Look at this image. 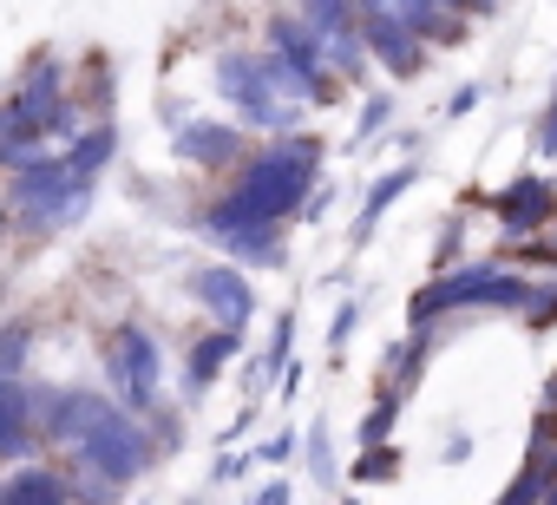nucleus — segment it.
I'll use <instances>...</instances> for the list:
<instances>
[{"label":"nucleus","instance_id":"nucleus-14","mask_svg":"<svg viewBox=\"0 0 557 505\" xmlns=\"http://www.w3.org/2000/svg\"><path fill=\"white\" fill-rule=\"evenodd\" d=\"M112 401L99 394V387H66V394H47V420H40V433L47 440H60V446H73L99 414H106Z\"/></svg>","mask_w":557,"mask_h":505},{"label":"nucleus","instance_id":"nucleus-3","mask_svg":"<svg viewBox=\"0 0 557 505\" xmlns=\"http://www.w3.org/2000/svg\"><path fill=\"white\" fill-rule=\"evenodd\" d=\"M66 453H73V472H86V479H73V498H112L119 485H132L158 459V440H151V427L132 407L112 401Z\"/></svg>","mask_w":557,"mask_h":505},{"label":"nucleus","instance_id":"nucleus-6","mask_svg":"<svg viewBox=\"0 0 557 505\" xmlns=\"http://www.w3.org/2000/svg\"><path fill=\"white\" fill-rule=\"evenodd\" d=\"M269 53L283 60V73L309 93V106H335V93H342V73L329 66V53H322V40L302 27V14H275L269 21Z\"/></svg>","mask_w":557,"mask_h":505},{"label":"nucleus","instance_id":"nucleus-35","mask_svg":"<svg viewBox=\"0 0 557 505\" xmlns=\"http://www.w3.org/2000/svg\"><path fill=\"white\" fill-rule=\"evenodd\" d=\"M440 8H446V14H492L498 0H440Z\"/></svg>","mask_w":557,"mask_h":505},{"label":"nucleus","instance_id":"nucleus-30","mask_svg":"<svg viewBox=\"0 0 557 505\" xmlns=\"http://www.w3.org/2000/svg\"><path fill=\"white\" fill-rule=\"evenodd\" d=\"M309 472H315L322 492L335 485V446H329V427H309Z\"/></svg>","mask_w":557,"mask_h":505},{"label":"nucleus","instance_id":"nucleus-18","mask_svg":"<svg viewBox=\"0 0 557 505\" xmlns=\"http://www.w3.org/2000/svg\"><path fill=\"white\" fill-rule=\"evenodd\" d=\"M236 263H269V270H283L289 263V249H283V223H249V230H223L216 236Z\"/></svg>","mask_w":557,"mask_h":505},{"label":"nucleus","instance_id":"nucleus-34","mask_svg":"<svg viewBox=\"0 0 557 505\" xmlns=\"http://www.w3.org/2000/svg\"><path fill=\"white\" fill-rule=\"evenodd\" d=\"M531 440H544V446H557V401H544V414H537V427H531Z\"/></svg>","mask_w":557,"mask_h":505},{"label":"nucleus","instance_id":"nucleus-19","mask_svg":"<svg viewBox=\"0 0 557 505\" xmlns=\"http://www.w3.org/2000/svg\"><path fill=\"white\" fill-rule=\"evenodd\" d=\"M112 158H119V125H92V132H73V138H66L73 177H99Z\"/></svg>","mask_w":557,"mask_h":505},{"label":"nucleus","instance_id":"nucleus-9","mask_svg":"<svg viewBox=\"0 0 557 505\" xmlns=\"http://www.w3.org/2000/svg\"><path fill=\"white\" fill-rule=\"evenodd\" d=\"M14 106L40 125V138H73L79 132V119H73V99H66V66H60V53H40L27 73H21V86H14Z\"/></svg>","mask_w":557,"mask_h":505},{"label":"nucleus","instance_id":"nucleus-7","mask_svg":"<svg viewBox=\"0 0 557 505\" xmlns=\"http://www.w3.org/2000/svg\"><path fill=\"white\" fill-rule=\"evenodd\" d=\"M158 342L138 329V322H119L112 329V348H106V368H112V401L119 407H132V414H145L151 401H158Z\"/></svg>","mask_w":557,"mask_h":505},{"label":"nucleus","instance_id":"nucleus-32","mask_svg":"<svg viewBox=\"0 0 557 505\" xmlns=\"http://www.w3.org/2000/svg\"><path fill=\"white\" fill-rule=\"evenodd\" d=\"M537 151L557 158V93H550V106H544V119H537Z\"/></svg>","mask_w":557,"mask_h":505},{"label":"nucleus","instance_id":"nucleus-12","mask_svg":"<svg viewBox=\"0 0 557 505\" xmlns=\"http://www.w3.org/2000/svg\"><path fill=\"white\" fill-rule=\"evenodd\" d=\"M355 14H361V8H355ZM361 40H368V53H374L394 79L426 73V47H420L413 27H400V21H387V14H361Z\"/></svg>","mask_w":557,"mask_h":505},{"label":"nucleus","instance_id":"nucleus-29","mask_svg":"<svg viewBox=\"0 0 557 505\" xmlns=\"http://www.w3.org/2000/svg\"><path fill=\"white\" fill-rule=\"evenodd\" d=\"M394 420H400V394L374 401V407H368V420H361V446H374V440H394Z\"/></svg>","mask_w":557,"mask_h":505},{"label":"nucleus","instance_id":"nucleus-5","mask_svg":"<svg viewBox=\"0 0 557 505\" xmlns=\"http://www.w3.org/2000/svg\"><path fill=\"white\" fill-rule=\"evenodd\" d=\"M524 303V276H511L498 257H472L466 270H440V283H426L413 303H407V322L413 329H433L440 316L453 309H518Z\"/></svg>","mask_w":557,"mask_h":505},{"label":"nucleus","instance_id":"nucleus-15","mask_svg":"<svg viewBox=\"0 0 557 505\" xmlns=\"http://www.w3.org/2000/svg\"><path fill=\"white\" fill-rule=\"evenodd\" d=\"M361 14H387V21H400V27H413L420 40H459L466 27H459V14H446L440 0H355Z\"/></svg>","mask_w":557,"mask_h":505},{"label":"nucleus","instance_id":"nucleus-13","mask_svg":"<svg viewBox=\"0 0 557 505\" xmlns=\"http://www.w3.org/2000/svg\"><path fill=\"white\" fill-rule=\"evenodd\" d=\"M550 210H557V190H550L544 177H531V171H524V177H511V184L492 197V217H498L511 236L544 230V223H550Z\"/></svg>","mask_w":557,"mask_h":505},{"label":"nucleus","instance_id":"nucleus-33","mask_svg":"<svg viewBox=\"0 0 557 505\" xmlns=\"http://www.w3.org/2000/svg\"><path fill=\"white\" fill-rule=\"evenodd\" d=\"M459 236H466V223H459V217H453V223H446V236H440V257H433V263H440V270H446V263H453V257H459Z\"/></svg>","mask_w":557,"mask_h":505},{"label":"nucleus","instance_id":"nucleus-16","mask_svg":"<svg viewBox=\"0 0 557 505\" xmlns=\"http://www.w3.org/2000/svg\"><path fill=\"white\" fill-rule=\"evenodd\" d=\"M34 394L21 374H0V459H21L34 446Z\"/></svg>","mask_w":557,"mask_h":505},{"label":"nucleus","instance_id":"nucleus-4","mask_svg":"<svg viewBox=\"0 0 557 505\" xmlns=\"http://www.w3.org/2000/svg\"><path fill=\"white\" fill-rule=\"evenodd\" d=\"M92 210V177H73L66 158H27L8 171V217H21L27 230H66Z\"/></svg>","mask_w":557,"mask_h":505},{"label":"nucleus","instance_id":"nucleus-20","mask_svg":"<svg viewBox=\"0 0 557 505\" xmlns=\"http://www.w3.org/2000/svg\"><path fill=\"white\" fill-rule=\"evenodd\" d=\"M505 498H511V505H524V498H557V446L531 440L524 479H511V485H505Z\"/></svg>","mask_w":557,"mask_h":505},{"label":"nucleus","instance_id":"nucleus-36","mask_svg":"<svg viewBox=\"0 0 557 505\" xmlns=\"http://www.w3.org/2000/svg\"><path fill=\"white\" fill-rule=\"evenodd\" d=\"M355 316H361V309H355V303H348V309H342V316H335V335H329V342H335V348H342V342H348V335H355Z\"/></svg>","mask_w":557,"mask_h":505},{"label":"nucleus","instance_id":"nucleus-39","mask_svg":"<svg viewBox=\"0 0 557 505\" xmlns=\"http://www.w3.org/2000/svg\"><path fill=\"white\" fill-rule=\"evenodd\" d=\"M544 401H557V374H550V387H544Z\"/></svg>","mask_w":557,"mask_h":505},{"label":"nucleus","instance_id":"nucleus-37","mask_svg":"<svg viewBox=\"0 0 557 505\" xmlns=\"http://www.w3.org/2000/svg\"><path fill=\"white\" fill-rule=\"evenodd\" d=\"M472 106H479V86H459V99H453V106H446V112H453V119H459V112H472Z\"/></svg>","mask_w":557,"mask_h":505},{"label":"nucleus","instance_id":"nucleus-27","mask_svg":"<svg viewBox=\"0 0 557 505\" xmlns=\"http://www.w3.org/2000/svg\"><path fill=\"white\" fill-rule=\"evenodd\" d=\"M394 472H400V453H394L387 440H374V446L355 459V479H361V485H374V479H394Z\"/></svg>","mask_w":557,"mask_h":505},{"label":"nucleus","instance_id":"nucleus-10","mask_svg":"<svg viewBox=\"0 0 557 505\" xmlns=\"http://www.w3.org/2000/svg\"><path fill=\"white\" fill-rule=\"evenodd\" d=\"M171 158L190 164V171H236L249 151H243V132H236V125H216V119H177V125H171Z\"/></svg>","mask_w":557,"mask_h":505},{"label":"nucleus","instance_id":"nucleus-8","mask_svg":"<svg viewBox=\"0 0 557 505\" xmlns=\"http://www.w3.org/2000/svg\"><path fill=\"white\" fill-rule=\"evenodd\" d=\"M302 27L322 40L329 66L348 79H368V40H361V14H355V0H302Z\"/></svg>","mask_w":557,"mask_h":505},{"label":"nucleus","instance_id":"nucleus-24","mask_svg":"<svg viewBox=\"0 0 557 505\" xmlns=\"http://www.w3.org/2000/svg\"><path fill=\"white\" fill-rule=\"evenodd\" d=\"M289 342H296V309H283V316H275V342L256 355V374H249V401L275 381V374H283L289 368Z\"/></svg>","mask_w":557,"mask_h":505},{"label":"nucleus","instance_id":"nucleus-1","mask_svg":"<svg viewBox=\"0 0 557 505\" xmlns=\"http://www.w3.org/2000/svg\"><path fill=\"white\" fill-rule=\"evenodd\" d=\"M315 177H322V145L302 138V132H283L269 151H256V158L236 164L230 197H216L197 217V230L223 236V230H249V223H283V217L302 210V197L315 190Z\"/></svg>","mask_w":557,"mask_h":505},{"label":"nucleus","instance_id":"nucleus-31","mask_svg":"<svg viewBox=\"0 0 557 505\" xmlns=\"http://www.w3.org/2000/svg\"><path fill=\"white\" fill-rule=\"evenodd\" d=\"M394 125V93H374L368 99V112H361V125H355V145H368L374 132H387Z\"/></svg>","mask_w":557,"mask_h":505},{"label":"nucleus","instance_id":"nucleus-2","mask_svg":"<svg viewBox=\"0 0 557 505\" xmlns=\"http://www.w3.org/2000/svg\"><path fill=\"white\" fill-rule=\"evenodd\" d=\"M210 79H216V99L236 106V119L256 125V132H296V125H302L309 93L283 73V60H275V53L223 47L216 66H210Z\"/></svg>","mask_w":557,"mask_h":505},{"label":"nucleus","instance_id":"nucleus-25","mask_svg":"<svg viewBox=\"0 0 557 505\" xmlns=\"http://www.w3.org/2000/svg\"><path fill=\"white\" fill-rule=\"evenodd\" d=\"M426 355H433V335H426V329H413V335H407V348L394 355V394H400V401H407V387L420 381Z\"/></svg>","mask_w":557,"mask_h":505},{"label":"nucleus","instance_id":"nucleus-28","mask_svg":"<svg viewBox=\"0 0 557 505\" xmlns=\"http://www.w3.org/2000/svg\"><path fill=\"white\" fill-rule=\"evenodd\" d=\"M518 309H524L531 329H550L557 322V283H524V303Z\"/></svg>","mask_w":557,"mask_h":505},{"label":"nucleus","instance_id":"nucleus-11","mask_svg":"<svg viewBox=\"0 0 557 505\" xmlns=\"http://www.w3.org/2000/svg\"><path fill=\"white\" fill-rule=\"evenodd\" d=\"M190 296H197L223 329H243V322L256 316V290H249V276H243L236 263H203V270L190 276Z\"/></svg>","mask_w":557,"mask_h":505},{"label":"nucleus","instance_id":"nucleus-17","mask_svg":"<svg viewBox=\"0 0 557 505\" xmlns=\"http://www.w3.org/2000/svg\"><path fill=\"white\" fill-rule=\"evenodd\" d=\"M0 498H8V505H66L73 498V479L53 472V466H21V472L0 479Z\"/></svg>","mask_w":557,"mask_h":505},{"label":"nucleus","instance_id":"nucleus-22","mask_svg":"<svg viewBox=\"0 0 557 505\" xmlns=\"http://www.w3.org/2000/svg\"><path fill=\"white\" fill-rule=\"evenodd\" d=\"M407 190H413V164H400V171H387V177H381V184L368 190V204H361V217H355V243H368V236H374V223H381V217H387V210H394V204H400Z\"/></svg>","mask_w":557,"mask_h":505},{"label":"nucleus","instance_id":"nucleus-21","mask_svg":"<svg viewBox=\"0 0 557 505\" xmlns=\"http://www.w3.org/2000/svg\"><path fill=\"white\" fill-rule=\"evenodd\" d=\"M40 151V125L8 99V106H0V171H14V164H27Z\"/></svg>","mask_w":557,"mask_h":505},{"label":"nucleus","instance_id":"nucleus-26","mask_svg":"<svg viewBox=\"0 0 557 505\" xmlns=\"http://www.w3.org/2000/svg\"><path fill=\"white\" fill-rule=\"evenodd\" d=\"M34 355V322H0V374H21Z\"/></svg>","mask_w":557,"mask_h":505},{"label":"nucleus","instance_id":"nucleus-23","mask_svg":"<svg viewBox=\"0 0 557 505\" xmlns=\"http://www.w3.org/2000/svg\"><path fill=\"white\" fill-rule=\"evenodd\" d=\"M236 335L243 329H216V335H203L197 348H190V368H184V381H190V394H203L216 374H223V361L236 355Z\"/></svg>","mask_w":557,"mask_h":505},{"label":"nucleus","instance_id":"nucleus-40","mask_svg":"<svg viewBox=\"0 0 557 505\" xmlns=\"http://www.w3.org/2000/svg\"><path fill=\"white\" fill-rule=\"evenodd\" d=\"M0 236H8V204H0Z\"/></svg>","mask_w":557,"mask_h":505},{"label":"nucleus","instance_id":"nucleus-41","mask_svg":"<svg viewBox=\"0 0 557 505\" xmlns=\"http://www.w3.org/2000/svg\"><path fill=\"white\" fill-rule=\"evenodd\" d=\"M550 230H557V210H550ZM550 257H557V243H550Z\"/></svg>","mask_w":557,"mask_h":505},{"label":"nucleus","instance_id":"nucleus-38","mask_svg":"<svg viewBox=\"0 0 557 505\" xmlns=\"http://www.w3.org/2000/svg\"><path fill=\"white\" fill-rule=\"evenodd\" d=\"M236 472H243V453H230V459H216V485H230Z\"/></svg>","mask_w":557,"mask_h":505}]
</instances>
